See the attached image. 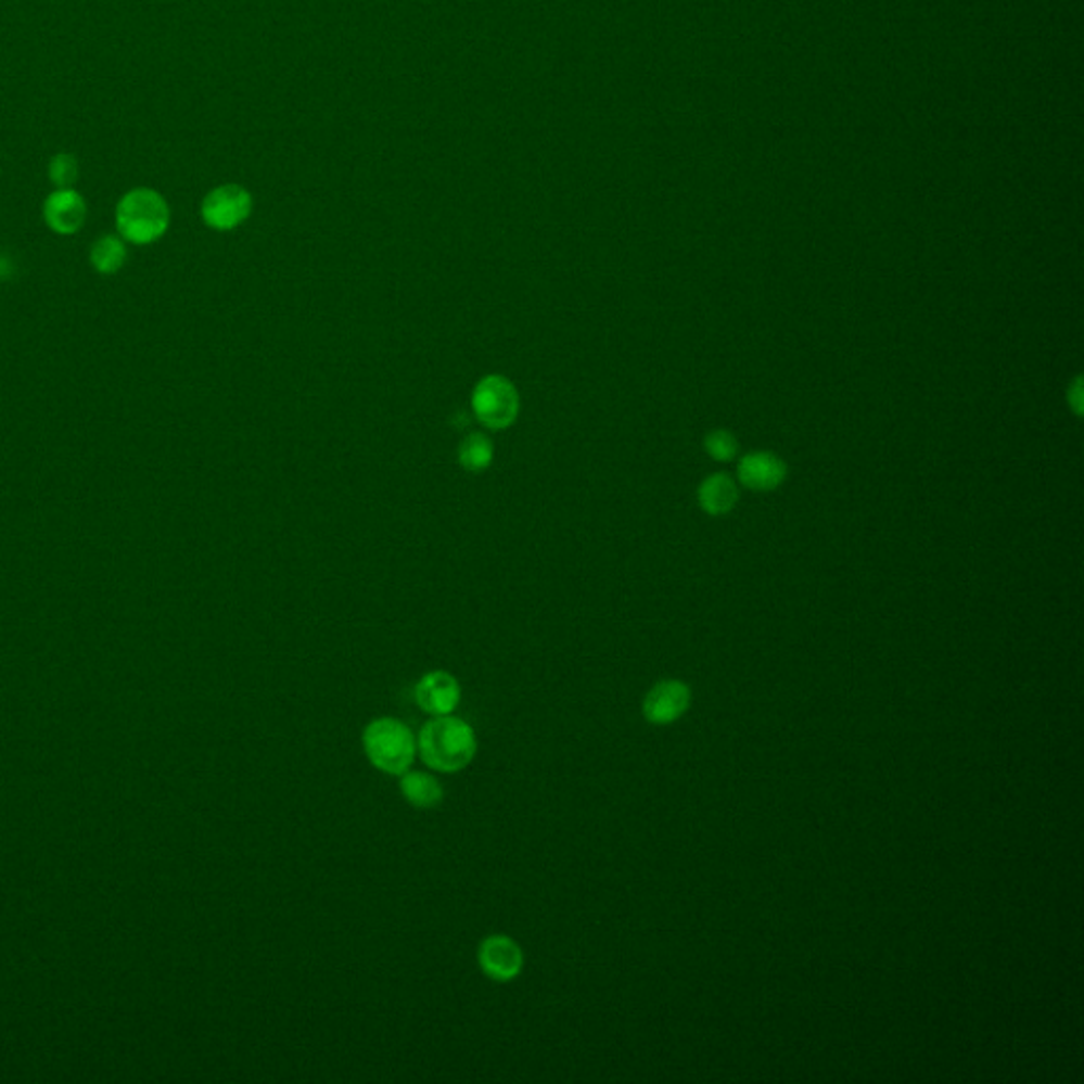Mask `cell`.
<instances>
[{
    "instance_id": "3957f363",
    "label": "cell",
    "mask_w": 1084,
    "mask_h": 1084,
    "mask_svg": "<svg viewBox=\"0 0 1084 1084\" xmlns=\"http://www.w3.org/2000/svg\"><path fill=\"white\" fill-rule=\"evenodd\" d=\"M117 229L131 244H153L170 227L168 202L153 189H131L117 204Z\"/></svg>"
},
{
    "instance_id": "7a4b0ae2",
    "label": "cell",
    "mask_w": 1084,
    "mask_h": 1084,
    "mask_svg": "<svg viewBox=\"0 0 1084 1084\" xmlns=\"http://www.w3.org/2000/svg\"><path fill=\"white\" fill-rule=\"evenodd\" d=\"M362 750L378 771L398 778L416 763L418 738L407 723L382 716L365 727Z\"/></svg>"
},
{
    "instance_id": "30bf717a",
    "label": "cell",
    "mask_w": 1084,
    "mask_h": 1084,
    "mask_svg": "<svg viewBox=\"0 0 1084 1084\" xmlns=\"http://www.w3.org/2000/svg\"><path fill=\"white\" fill-rule=\"evenodd\" d=\"M689 703L687 687L680 683H661L645 699V716L654 725L676 720Z\"/></svg>"
},
{
    "instance_id": "5b68a950",
    "label": "cell",
    "mask_w": 1084,
    "mask_h": 1084,
    "mask_svg": "<svg viewBox=\"0 0 1084 1084\" xmlns=\"http://www.w3.org/2000/svg\"><path fill=\"white\" fill-rule=\"evenodd\" d=\"M479 970L494 983H511L520 977L525 957L520 943L507 934H489L477 947Z\"/></svg>"
},
{
    "instance_id": "8992f818",
    "label": "cell",
    "mask_w": 1084,
    "mask_h": 1084,
    "mask_svg": "<svg viewBox=\"0 0 1084 1084\" xmlns=\"http://www.w3.org/2000/svg\"><path fill=\"white\" fill-rule=\"evenodd\" d=\"M253 211L251 193L240 184H222L213 189L202 202V218L217 231H229L242 225Z\"/></svg>"
},
{
    "instance_id": "6da1fadb",
    "label": "cell",
    "mask_w": 1084,
    "mask_h": 1084,
    "mask_svg": "<svg viewBox=\"0 0 1084 1084\" xmlns=\"http://www.w3.org/2000/svg\"><path fill=\"white\" fill-rule=\"evenodd\" d=\"M418 754L438 774H458L477 756L475 729L460 716H433L418 734Z\"/></svg>"
},
{
    "instance_id": "7c38bea8",
    "label": "cell",
    "mask_w": 1084,
    "mask_h": 1084,
    "mask_svg": "<svg viewBox=\"0 0 1084 1084\" xmlns=\"http://www.w3.org/2000/svg\"><path fill=\"white\" fill-rule=\"evenodd\" d=\"M697 500L707 515H725L738 502V485L729 475L716 473L699 485Z\"/></svg>"
},
{
    "instance_id": "4fadbf2b",
    "label": "cell",
    "mask_w": 1084,
    "mask_h": 1084,
    "mask_svg": "<svg viewBox=\"0 0 1084 1084\" xmlns=\"http://www.w3.org/2000/svg\"><path fill=\"white\" fill-rule=\"evenodd\" d=\"M89 259L95 271L100 273H117L128 259V248L124 238L119 235H102L91 244Z\"/></svg>"
},
{
    "instance_id": "9c48e42d",
    "label": "cell",
    "mask_w": 1084,
    "mask_h": 1084,
    "mask_svg": "<svg viewBox=\"0 0 1084 1084\" xmlns=\"http://www.w3.org/2000/svg\"><path fill=\"white\" fill-rule=\"evenodd\" d=\"M738 477L754 492H771L786 477V467L778 456L767 451L748 454L738 467Z\"/></svg>"
},
{
    "instance_id": "e0dca14e",
    "label": "cell",
    "mask_w": 1084,
    "mask_h": 1084,
    "mask_svg": "<svg viewBox=\"0 0 1084 1084\" xmlns=\"http://www.w3.org/2000/svg\"><path fill=\"white\" fill-rule=\"evenodd\" d=\"M0 271H2V265H0Z\"/></svg>"
},
{
    "instance_id": "ba28073f",
    "label": "cell",
    "mask_w": 1084,
    "mask_h": 1084,
    "mask_svg": "<svg viewBox=\"0 0 1084 1084\" xmlns=\"http://www.w3.org/2000/svg\"><path fill=\"white\" fill-rule=\"evenodd\" d=\"M43 217L51 231L73 235L86 222V200L75 189H58L44 200Z\"/></svg>"
},
{
    "instance_id": "5bb4252c",
    "label": "cell",
    "mask_w": 1084,
    "mask_h": 1084,
    "mask_svg": "<svg viewBox=\"0 0 1084 1084\" xmlns=\"http://www.w3.org/2000/svg\"><path fill=\"white\" fill-rule=\"evenodd\" d=\"M494 460V443L483 433L467 434L458 449V462L469 473H483Z\"/></svg>"
},
{
    "instance_id": "9a60e30c",
    "label": "cell",
    "mask_w": 1084,
    "mask_h": 1084,
    "mask_svg": "<svg viewBox=\"0 0 1084 1084\" xmlns=\"http://www.w3.org/2000/svg\"><path fill=\"white\" fill-rule=\"evenodd\" d=\"M49 178L58 189H73V184L79 178L77 157L71 153H58L49 162Z\"/></svg>"
},
{
    "instance_id": "277c9868",
    "label": "cell",
    "mask_w": 1084,
    "mask_h": 1084,
    "mask_svg": "<svg viewBox=\"0 0 1084 1084\" xmlns=\"http://www.w3.org/2000/svg\"><path fill=\"white\" fill-rule=\"evenodd\" d=\"M473 413L487 429H509L520 416V392L505 375H485L471 396Z\"/></svg>"
},
{
    "instance_id": "2e32d148",
    "label": "cell",
    "mask_w": 1084,
    "mask_h": 1084,
    "mask_svg": "<svg viewBox=\"0 0 1084 1084\" xmlns=\"http://www.w3.org/2000/svg\"><path fill=\"white\" fill-rule=\"evenodd\" d=\"M705 451L718 462H727L738 454V441L727 431H714L705 436Z\"/></svg>"
},
{
    "instance_id": "52a82bcc",
    "label": "cell",
    "mask_w": 1084,
    "mask_h": 1084,
    "mask_svg": "<svg viewBox=\"0 0 1084 1084\" xmlns=\"http://www.w3.org/2000/svg\"><path fill=\"white\" fill-rule=\"evenodd\" d=\"M413 699H416L418 707L424 714H429L431 718L433 716H447V714H454L456 707L460 705L462 687L454 674H449L445 669H434L418 680V685L413 689Z\"/></svg>"
},
{
    "instance_id": "8fae6325",
    "label": "cell",
    "mask_w": 1084,
    "mask_h": 1084,
    "mask_svg": "<svg viewBox=\"0 0 1084 1084\" xmlns=\"http://www.w3.org/2000/svg\"><path fill=\"white\" fill-rule=\"evenodd\" d=\"M398 788L403 799L416 807V809H434L443 803L445 790L443 783L434 778L433 774L426 771H405L398 776Z\"/></svg>"
}]
</instances>
